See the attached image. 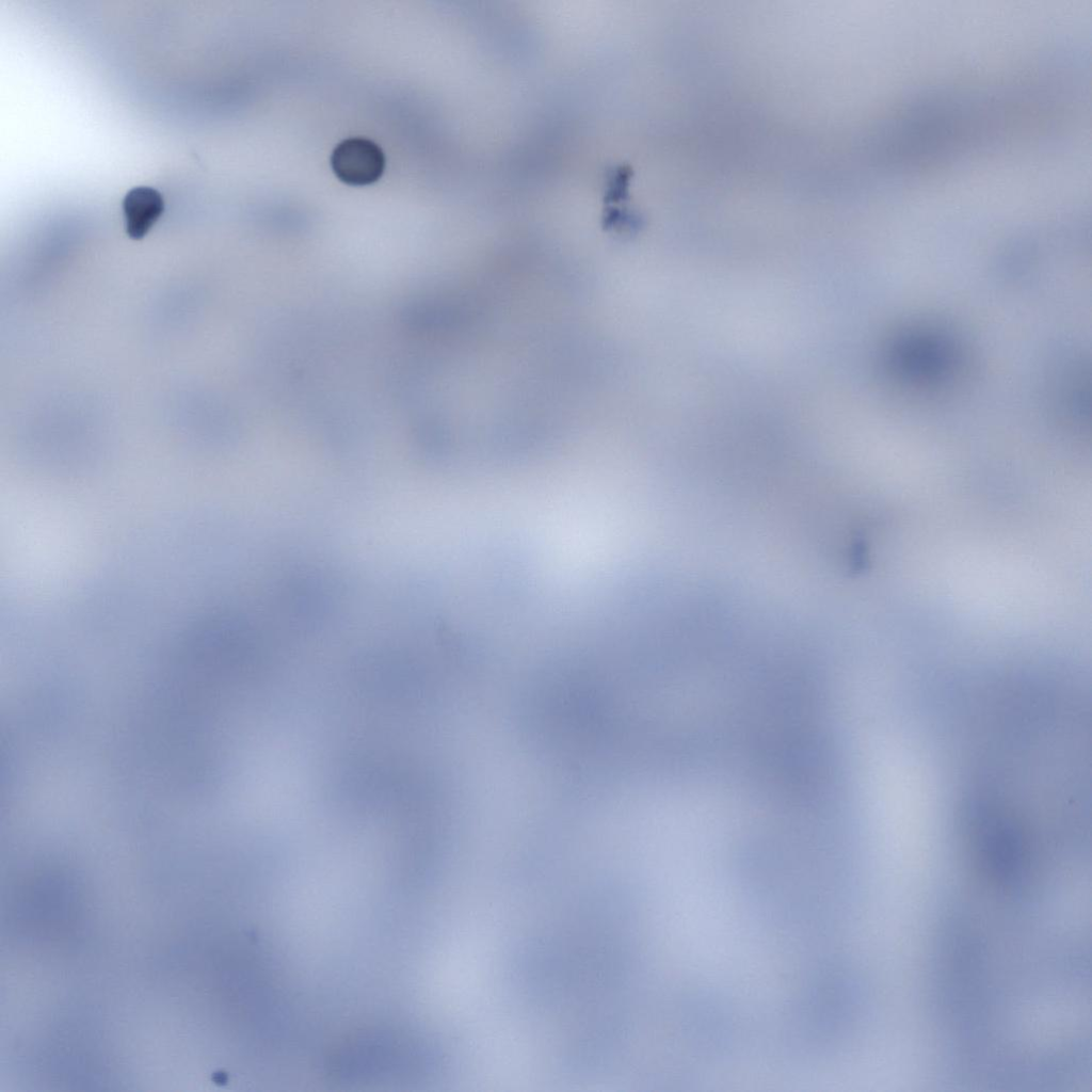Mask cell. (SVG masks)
Listing matches in <instances>:
<instances>
[{
	"mask_svg": "<svg viewBox=\"0 0 1092 1092\" xmlns=\"http://www.w3.org/2000/svg\"><path fill=\"white\" fill-rule=\"evenodd\" d=\"M331 165L341 181L365 186L381 177L385 168V157L374 142L364 138H349L334 148Z\"/></svg>",
	"mask_w": 1092,
	"mask_h": 1092,
	"instance_id": "6da1fadb",
	"label": "cell"
},
{
	"mask_svg": "<svg viewBox=\"0 0 1092 1092\" xmlns=\"http://www.w3.org/2000/svg\"><path fill=\"white\" fill-rule=\"evenodd\" d=\"M946 344L932 336H910L896 348L895 362L901 372L926 381L940 378L950 360Z\"/></svg>",
	"mask_w": 1092,
	"mask_h": 1092,
	"instance_id": "7a4b0ae2",
	"label": "cell"
},
{
	"mask_svg": "<svg viewBox=\"0 0 1092 1092\" xmlns=\"http://www.w3.org/2000/svg\"><path fill=\"white\" fill-rule=\"evenodd\" d=\"M126 232L135 240L142 239L164 211L161 193L151 188H132L123 199Z\"/></svg>",
	"mask_w": 1092,
	"mask_h": 1092,
	"instance_id": "3957f363",
	"label": "cell"
}]
</instances>
